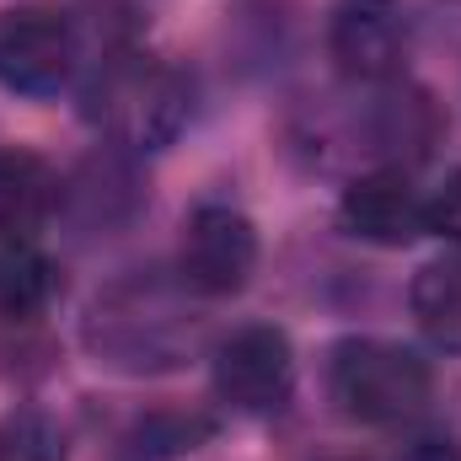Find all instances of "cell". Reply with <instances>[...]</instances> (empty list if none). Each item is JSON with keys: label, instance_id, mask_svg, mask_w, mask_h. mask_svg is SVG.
<instances>
[{"label": "cell", "instance_id": "obj_5", "mask_svg": "<svg viewBox=\"0 0 461 461\" xmlns=\"http://www.w3.org/2000/svg\"><path fill=\"white\" fill-rule=\"evenodd\" d=\"M295 392V348L279 328L252 322L215 348V397L236 413H279Z\"/></svg>", "mask_w": 461, "mask_h": 461}, {"label": "cell", "instance_id": "obj_14", "mask_svg": "<svg viewBox=\"0 0 461 461\" xmlns=\"http://www.w3.org/2000/svg\"><path fill=\"white\" fill-rule=\"evenodd\" d=\"M204 435H210L204 419H188V413H150V419L134 424V435H129V461H177L183 451H194Z\"/></svg>", "mask_w": 461, "mask_h": 461}, {"label": "cell", "instance_id": "obj_16", "mask_svg": "<svg viewBox=\"0 0 461 461\" xmlns=\"http://www.w3.org/2000/svg\"><path fill=\"white\" fill-rule=\"evenodd\" d=\"M429 230H440V236L461 241V172H451L446 188L429 199Z\"/></svg>", "mask_w": 461, "mask_h": 461}, {"label": "cell", "instance_id": "obj_11", "mask_svg": "<svg viewBox=\"0 0 461 461\" xmlns=\"http://www.w3.org/2000/svg\"><path fill=\"white\" fill-rule=\"evenodd\" d=\"M59 215V177L38 150H0V241H38Z\"/></svg>", "mask_w": 461, "mask_h": 461}, {"label": "cell", "instance_id": "obj_10", "mask_svg": "<svg viewBox=\"0 0 461 461\" xmlns=\"http://www.w3.org/2000/svg\"><path fill=\"white\" fill-rule=\"evenodd\" d=\"M129 150H108L76 167L70 183H59V210H70V221L81 230H113L140 210V177L123 161Z\"/></svg>", "mask_w": 461, "mask_h": 461}, {"label": "cell", "instance_id": "obj_2", "mask_svg": "<svg viewBox=\"0 0 461 461\" xmlns=\"http://www.w3.org/2000/svg\"><path fill=\"white\" fill-rule=\"evenodd\" d=\"M86 118L113 140V150L129 156H150L161 145H172L188 123V81L145 54V49H123L108 54L86 86Z\"/></svg>", "mask_w": 461, "mask_h": 461}, {"label": "cell", "instance_id": "obj_7", "mask_svg": "<svg viewBox=\"0 0 461 461\" xmlns=\"http://www.w3.org/2000/svg\"><path fill=\"white\" fill-rule=\"evenodd\" d=\"M328 54L348 81L381 86L408 59V16L397 0H344L328 27Z\"/></svg>", "mask_w": 461, "mask_h": 461}, {"label": "cell", "instance_id": "obj_8", "mask_svg": "<svg viewBox=\"0 0 461 461\" xmlns=\"http://www.w3.org/2000/svg\"><path fill=\"white\" fill-rule=\"evenodd\" d=\"M339 221L348 236L375 241V247H408L429 230V204L402 172H370L354 177L339 199Z\"/></svg>", "mask_w": 461, "mask_h": 461}, {"label": "cell", "instance_id": "obj_3", "mask_svg": "<svg viewBox=\"0 0 461 461\" xmlns=\"http://www.w3.org/2000/svg\"><path fill=\"white\" fill-rule=\"evenodd\" d=\"M429 359L386 339H344L328 359V397L354 424H408L429 408Z\"/></svg>", "mask_w": 461, "mask_h": 461}, {"label": "cell", "instance_id": "obj_15", "mask_svg": "<svg viewBox=\"0 0 461 461\" xmlns=\"http://www.w3.org/2000/svg\"><path fill=\"white\" fill-rule=\"evenodd\" d=\"M0 461H65V435L54 419L22 408L0 419Z\"/></svg>", "mask_w": 461, "mask_h": 461}, {"label": "cell", "instance_id": "obj_6", "mask_svg": "<svg viewBox=\"0 0 461 461\" xmlns=\"http://www.w3.org/2000/svg\"><path fill=\"white\" fill-rule=\"evenodd\" d=\"M258 268V230L230 204H199L183 221L177 279L194 295H236Z\"/></svg>", "mask_w": 461, "mask_h": 461}, {"label": "cell", "instance_id": "obj_9", "mask_svg": "<svg viewBox=\"0 0 461 461\" xmlns=\"http://www.w3.org/2000/svg\"><path fill=\"white\" fill-rule=\"evenodd\" d=\"M435 140H440V108L413 86L381 81V92L359 113V150L375 161H392V167L424 161L435 150Z\"/></svg>", "mask_w": 461, "mask_h": 461}, {"label": "cell", "instance_id": "obj_12", "mask_svg": "<svg viewBox=\"0 0 461 461\" xmlns=\"http://www.w3.org/2000/svg\"><path fill=\"white\" fill-rule=\"evenodd\" d=\"M408 306H413V322L424 328L429 344L461 354V258L424 263L408 285Z\"/></svg>", "mask_w": 461, "mask_h": 461}, {"label": "cell", "instance_id": "obj_13", "mask_svg": "<svg viewBox=\"0 0 461 461\" xmlns=\"http://www.w3.org/2000/svg\"><path fill=\"white\" fill-rule=\"evenodd\" d=\"M54 301V263L32 241H0V312L38 317Z\"/></svg>", "mask_w": 461, "mask_h": 461}, {"label": "cell", "instance_id": "obj_4", "mask_svg": "<svg viewBox=\"0 0 461 461\" xmlns=\"http://www.w3.org/2000/svg\"><path fill=\"white\" fill-rule=\"evenodd\" d=\"M81 65L76 22L59 5H11L0 11V86L16 97H54Z\"/></svg>", "mask_w": 461, "mask_h": 461}, {"label": "cell", "instance_id": "obj_1", "mask_svg": "<svg viewBox=\"0 0 461 461\" xmlns=\"http://www.w3.org/2000/svg\"><path fill=\"white\" fill-rule=\"evenodd\" d=\"M86 348L97 354V365L129 375L177 370L199 348V312L188 306V285L156 268L113 279L86 312Z\"/></svg>", "mask_w": 461, "mask_h": 461}]
</instances>
